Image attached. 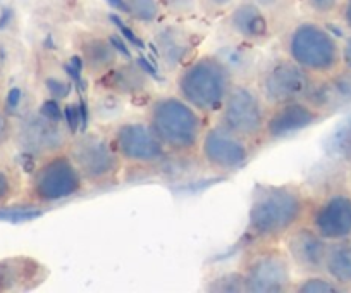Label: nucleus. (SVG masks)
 Masks as SVG:
<instances>
[{
    "mask_svg": "<svg viewBox=\"0 0 351 293\" xmlns=\"http://www.w3.org/2000/svg\"><path fill=\"white\" fill-rule=\"evenodd\" d=\"M234 2L236 0H198V5H202L210 14H217V12H229Z\"/></svg>",
    "mask_w": 351,
    "mask_h": 293,
    "instance_id": "26",
    "label": "nucleus"
},
{
    "mask_svg": "<svg viewBox=\"0 0 351 293\" xmlns=\"http://www.w3.org/2000/svg\"><path fill=\"white\" fill-rule=\"evenodd\" d=\"M282 54L313 78L329 80L341 71V40L315 19H303L289 28Z\"/></svg>",
    "mask_w": 351,
    "mask_h": 293,
    "instance_id": "4",
    "label": "nucleus"
},
{
    "mask_svg": "<svg viewBox=\"0 0 351 293\" xmlns=\"http://www.w3.org/2000/svg\"><path fill=\"white\" fill-rule=\"evenodd\" d=\"M236 80L234 69L221 54L204 52L176 71L174 92L212 121Z\"/></svg>",
    "mask_w": 351,
    "mask_h": 293,
    "instance_id": "3",
    "label": "nucleus"
},
{
    "mask_svg": "<svg viewBox=\"0 0 351 293\" xmlns=\"http://www.w3.org/2000/svg\"><path fill=\"white\" fill-rule=\"evenodd\" d=\"M226 26L241 45L250 49L263 47L272 36V25L267 12L252 0H243L232 5L226 18Z\"/></svg>",
    "mask_w": 351,
    "mask_h": 293,
    "instance_id": "14",
    "label": "nucleus"
},
{
    "mask_svg": "<svg viewBox=\"0 0 351 293\" xmlns=\"http://www.w3.org/2000/svg\"><path fill=\"white\" fill-rule=\"evenodd\" d=\"M341 69L351 73V33L341 42Z\"/></svg>",
    "mask_w": 351,
    "mask_h": 293,
    "instance_id": "27",
    "label": "nucleus"
},
{
    "mask_svg": "<svg viewBox=\"0 0 351 293\" xmlns=\"http://www.w3.org/2000/svg\"><path fill=\"white\" fill-rule=\"evenodd\" d=\"M88 190L84 178L66 147L43 154L26 185V207H52L80 197Z\"/></svg>",
    "mask_w": 351,
    "mask_h": 293,
    "instance_id": "5",
    "label": "nucleus"
},
{
    "mask_svg": "<svg viewBox=\"0 0 351 293\" xmlns=\"http://www.w3.org/2000/svg\"><path fill=\"white\" fill-rule=\"evenodd\" d=\"M104 92L123 99H140L154 92V82L147 71L134 60H121L109 73L95 80Z\"/></svg>",
    "mask_w": 351,
    "mask_h": 293,
    "instance_id": "16",
    "label": "nucleus"
},
{
    "mask_svg": "<svg viewBox=\"0 0 351 293\" xmlns=\"http://www.w3.org/2000/svg\"><path fill=\"white\" fill-rule=\"evenodd\" d=\"M306 223L327 242L351 238V190L334 187L312 197Z\"/></svg>",
    "mask_w": 351,
    "mask_h": 293,
    "instance_id": "12",
    "label": "nucleus"
},
{
    "mask_svg": "<svg viewBox=\"0 0 351 293\" xmlns=\"http://www.w3.org/2000/svg\"><path fill=\"white\" fill-rule=\"evenodd\" d=\"M66 150L73 157L88 188H110L121 183L124 163L106 131H83L67 140Z\"/></svg>",
    "mask_w": 351,
    "mask_h": 293,
    "instance_id": "6",
    "label": "nucleus"
},
{
    "mask_svg": "<svg viewBox=\"0 0 351 293\" xmlns=\"http://www.w3.org/2000/svg\"><path fill=\"white\" fill-rule=\"evenodd\" d=\"M312 83L313 76L296 66L285 54H279L263 64L255 80L256 89L269 107L289 100L305 99Z\"/></svg>",
    "mask_w": 351,
    "mask_h": 293,
    "instance_id": "11",
    "label": "nucleus"
},
{
    "mask_svg": "<svg viewBox=\"0 0 351 293\" xmlns=\"http://www.w3.org/2000/svg\"><path fill=\"white\" fill-rule=\"evenodd\" d=\"M19 188L16 187V181L12 174L8 169L0 167V202H5L18 191Z\"/></svg>",
    "mask_w": 351,
    "mask_h": 293,
    "instance_id": "25",
    "label": "nucleus"
},
{
    "mask_svg": "<svg viewBox=\"0 0 351 293\" xmlns=\"http://www.w3.org/2000/svg\"><path fill=\"white\" fill-rule=\"evenodd\" d=\"M256 147L212 119L202 137L197 157L205 171L228 176L241 171L252 161Z\"/></svg>",
    "mask_w": 351,
    "mask_h": 293,
    "instance_id": "10",
    "label": "nucleus"
},
{
    "mask_svg": "<svg viewBox=\"0 0 351 293\" xmlns=\"http://www.w3.org/2000/svg\"><path fill=\"white\" fill-rule=\"evenodd\" d=\"M303 2H305V8L319 18H329V16L337 14L341 4H343V0H303Z\"/></svg>",
    "mask_w": 351,
    "mask_h": 293,
    "instance_id": "23",
    "label": "nucleus"
},
{
    "mask_svg": "<svg viewBox=\"0 0 351 293\" xmlns=\"http://www.w3.org/2000/svg\"><path fill=\"white\" fill-rule=\"evenodd\" d=\"M267 113V102L263 100L255 82L238 78L214 119L258 149L262 147Z\"/></svg>",
    "mask_w": 351,
    "mask_h": 293,
    "instance_id": "9",
    "label": "nucleus"
},
{
    "mask_svg": "<svg viewBox=\"0 0 351 293\" xmlns=\"http://www.w3.org/2000/svg\"><path fill=\"white\" fill-rule=\"evenodd\" d=\"M49 276L43 264L28 255L0 261V292H23L40 286Z\"/></svg>",
    "mask_w": 351,
    "mask_h": 293,
    "instance_id": "18",
    "label": "nucleus"
},
{
    "mask_svg": "<svg viewBox=\"0 0 351 293\" xmlns=\"http://www.w3.org/2000/svg\"><path fill=\"white\" fill-rule=\"evenodd\" d=\"M8 138H9L8 117H5V114L2 113V109H0V147L8 141Z\"/></svg>",
    "mask_w": 351,
    "mask_h": 293,
    "instance_id": "29",
    "label": "nucleus"
},
{
    "mask_svg": "<svg viewBox=\"0 0 351 293\" xmlns=\"http://www.w3.org/2000/svg\"><path fill=\"white\" fill-rule=\"evenodd\" d=\"M337 16H339V21L341 25H343V28L346 30L348 33H351V0H343Z\"/></svg>",
    "mask_w": 351,
    "mask_h": 293,
    "instance_id": "28",
    "label": "nucleus"
},
{
    "mask_svg": "<svg viewBox=\"0 0 351 293\" xmlns=\"http://www.w3.org/2000/svg\"><path fill=\"white\" fill-rule=\"evenodd\" d=\"M238 271L248 293L291 292L296 274L282 244H252L239 261Z\"/></svg>",
    "mask_w": 351,
    "mask_h": 293,
    "instance_id": "7",
    "label": "nucleus"
},
{
    "mask_svg": "<svg viewBox=\"0 0 351 293\" xmlns=\"http://www.w3.org/2000/svg\"><path fill=\"white\" fill-rule=\"evenodd\" d=\"M326 116V113L317 109L305 99L271 106L267 119H265V128H263L262 145L289 140V138L319 124Z\"/></svg>",
    "mask_w": 351,
    "mask_h": 293,
    "instance_id": "13",
    "label": "nucleus"
},
{
    "mask_svg": "<svg viewBox=\"0 0 351 293\" xmlns=\"http://www.w3.org/2000/svg\"><path fill=\"white\" fill-rule=\"evenodd\" d=\"M76 52L83 69L92 80H99L121 62L117 47L110 38L97 33H80L76 36Z\"/></svg>",
    "mask_w": 351,
    "mask_h": 293,
    "instance_id": "17",
    "label": "nucleus"
},
{
    "mask_svg": "<svg viewBox=\"0 0 351 293\" xmlns=\"http://www.w3.org/2000/svg\"><path fill=\"white\" fill-rule=\"evenodd\" d=\"M291 292L295 293H339L343 292L336 281L326 272H312V274L296 276L293 281Z\"/></svg>",
    "mask_w": 351,
    "mask_h": 293,
    "instance_id": "21",
    "label": "nucleus"
},
{
    "mask_svg": "<svg viewBox=\"0 0 351 293\" xmlns=\"http://www.w3.org/2000/svg\"><path fill=\"white\" fill-rule=\"evenodd\" d=\"M145 119L171 157H197L210 119L176 92L154 93L145 107Z\"/></svg>",
    "mask_w": 351,
    "mask_h": 293,
    "instance_id": "2",
    "label": "nucleus"
},
{
    "mask_svg": "<svg viewBox=\"0 0 351 293\" xmlns=\"http://www.w3.org/2000/svg\"><path fill=\"white\" fill-rule=\"evenodd\" d=\"M312 195L298 183L256 185L250 198L245 235L252 244H282L306 223Z\"/></svg>",
    "mask_w": 351,
    "mask_h": 293,
    "instance_id": "1",
    "label": "nucleus"
},
{
    "mask_svg": "<svg viewBox=\"0 0 351 293\" xmlns=\"http://www.w3.org/2000/svg\"><path fill=\"white\" fill-rule=\"evenodd\" d=\"M286 254L296 276L322 272L327 240H324L308 223L300 224L282 240Z\"/></svg>",
    "mask_w": 351,
    "mask_h": 293,
    "instance_id": "15",
    "label": "nucleus"
},
{
    "mask_svg": "<svg viewBox=\"0 0 351 293\" xmlns=\"http://www.w3.org/2000/svg\"><path fill=\"white\" fill-rule=\"evenodd\" d=\"M154 47L167 71H178L193 57L191 35L180 26H162L155 33Z\"/></svg>",
    "mask_w": 351,
    "mask_h": 293,
    "instance_id": "19",
    "label": "nucleus"
},
{
    "mask_svg": "<svg viewBox=\"0 0 351 293\" xmlns=\"http://www.w3.org/2000/svg\"><path fill=\"white\" fill-rule=\"evenodd\" d=\"M162 9L174 16H191L198 8V0H158Z\"/></svg>",
    "mask_w": 351,
    "mask_h": 293,
    "instance_id": "24",
    "label": "nucleus"
},
{
    "mask_svg": "<svg viewBox=\"0 0 351 293\" xmlns=\"http://www.w3.org/2000/svg\"><path fill=\"white\" fill-rule=\"evenodd\" d=\"M0 73H2V66H0Z\"/></svg>",
    "mask_w": 351,
    "mask_h": 293,
    "instance_id": "32",
    "label": "nucleus"
},
{
    "mask_svg": "<svg viewBox=\"0 0 351 293\" xmlns=\"http://www.w3.org/2000/svg\"><path fill=\"white\" fill-rule=\"evenodd\" d=\"M114 149L128 167L140 171L160 169L172 159L145 117L116 121L106 130Z\"/></svg>",
    "mask_w": 351,
    "mask_h": 293,
    "instance_id": "8",
    "label": "nucleus"
},
{
    "mask_svg": "<svg viewBox=\"0 0 351 293\" xmlns=\"http://www.w3.org/2000/svg\"><path fill=\"white\" fill-rule=\"evenodd\" d=\"M252 2H255L256 5H260V8H262L263 11H267V9L278 8V5L281 4L282 0H252Z\"/></svg>",
    "mask_w": 351,
    "mask_h": 293,
    "instance_id": "30",
    "label": "nucleus"
},
{
    "mask_svg": "<svg viewBox=\"0 0 351 293\" xmlns=\"http://www.w3.org/2000/svg\"><path fill=\"white\" fill-rule=\"evenodd\" d=\"M140 25H155L160 19L162 5L158 0H124V11Z\"/></svg>",
    "mask_w": 351,
    "mask_h": 293,
    "instance_id": "22",
    "label": "nucleus"
},
{
    "mask_svg": "<svg viewBox=\"0 0 351 293\" xmlns=\"http://www.w3.org/2000/svg\"><path fill=\"white\" fill-rule=\"evenodd\" d=\"M11 16H12L11 9H4V11H2V14H0V30L4 28L5 25H8L9 19H11Z\"/></svg>",
    "mask_w": 351,
    "mask_h": 293,
    "instance_id": "31",
    "label": "nucleus"
},
{
    "mask_svg": "<svg viewBox=\"0 0 351 293\" xmlns=\"http://www.w3.org/2000/svg\"><path fill=\"white\" fill-rule=\"evenodd\" d=\"M322 272L336 281L343 292H351V238L327 242Z\"/></svg>",
    "mask_w": 351,
    "mask_h": 293,
    "instance_id": "20",
    "label": "nucleus"
}]
</instances>
